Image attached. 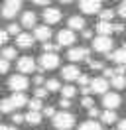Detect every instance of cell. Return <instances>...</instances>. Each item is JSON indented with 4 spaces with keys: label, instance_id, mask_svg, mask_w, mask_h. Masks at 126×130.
<instances>
[{
    "label": "cell",
    "instance_id": "83f0119b",
    "mask_svg": "<svg viewBox=\"0 0 126 130\" xmlns=\"http://www.w3.org/2000/svg\"><path fill=\"white\" fill-rule=\"evenodd\" d=\"M28 106H30V112H39L43 105H41L39 99H32V101H28Z\"/></svg>",
    "mask_w": 126,
    "mask_h": 130
},
{
    "label": "cell",
    "instance_id": "4dcf8cb0",
    "mask_svg": "<svg viewBox=\"0 0 126 130\" xmlns=\"http://www.w3.org/2000/svg\"><path fill=\"white\" fill-rule=\"evenodd\" d=\"M59 49V45L57 43H49V41H45L43 43V53H55Z\"/></svg>",
    "mask_w": 126,
    "mask_h": 130
},
{
    "label": "cell",
    "instance_id": "f35d334b",
    "mask_svg": "<svg viewBox=\"0 0 126 130\" xmlns=\"http://www.w3.org/2000/svg\"><path fill=\"white\" fill-rule=\"evenodd\" d=\"M59 106L63 108V112H67V108L71 106V101H67V99H61V101H59Z\"/></svg>",
    "mask_w": 126,
    "mask_h": 130
},
{
    "label": "cell",
    "instance_id": "8d00e7d4",
    "mask_svg": "<svg viewBox=\"0 0 126 130\" xmlns=\"http://www.w3.org/2000/svg\"><path fill=\"white\" fill-rule=\"evenodd\" d=\"M114 71V75H118V77H124V73H126V65H118L116 69H112Z\"/></svg>",
    "mask_w": 126,
    "mask_h": 130
},
{
    "label": "cell",
    "instance_id": "bcb514c9",
    "mask_svg": "<svg viewBox=\"0 0 126 130\" xmlns=\"http://www.w3.org/2000/svg\"><path fill=\"white\" fill-rule=\"evenodd\" d=\"M89 116H91V118H97V116H99V110H97V108H89Z\"/></svg>",
    "mask_w": 126,
    "mask_h": 130
},
{
    "label": "cell",
    "instance_id": "603a6c76",
    "mask_svg": "<svg viewBox=\"0 0 126 130\" xmlns=\"http://www.w3.org/2000/svg\"><path fill=\"white\" fill-rule=\"evenodd\" d=\"M101 120L104 122V124H112V122H116V112L114 110H104V112L101 114Z\"/></svg>",
    "mask_w": 126,
    "mask_h": 130
},
{
    "label": "cell",
    "instance_id": "484cf974",
    "mask_svg": "<svg viewBox=\"0 0 126 130\" xmlns=\"http://www.w3.org/2000/svg\"><path fill=\"white\" fill-rule=\"evenodd\" d=\"M110 85H112L114 89H124V87H126V77H118V75H114V77L110 79Z\"/></svg>",
    "mask_w": 126,
    "mask_h": 130
},
{
    "label": "cell",
    "instance_id": "ee69618b",
    "mask_svg": "<svg viewBox=\"0 0 126 130\" xmlns=\"http://www.w3.org/2000/svg\"><path fill=\"white\" fill-rule=\"evenodd\" d=\"M89 65H91V69H104V65L101 61H89Z\"/></svg>",
    "mask_w": 126,
    "mask_h": 130
},
{
    "label": "cell",
    "instance_id": "1f68e13d",
    "mask_svg": "<svg viewBox=\"0 0 126 130\" xmlns=\"http://www.w3.org/2000/svg\"><path fill=\"white\" fill-rule=\"evenodd\" d=\"M6 34L8 36H18V34H20V26L18 24H10L6 28Z\"/></svg>",
    "mask_w": 126,
    "mask_h": 130
},
{
    "label": "cell",
    "instance_id": "b9f144b4",
    "mask_svg": "<svg viewBox=\"0 0 126 130\" xmlns=\"http://www.w3.org/2000/svg\"><path fill=\"white\" fill-rule=\"evenodd\" d=\"M118 16H122V18H126V2H122L120 6H118V12H116Z\"/></svg>",
    "mask_w": 126,
    "mask_h": 130
},
{
    "label": "cell",
    "instance_id": "681fc988",
    "mask_svg": "<svg viewBox=\"0 0 126 130\" xmlns=\"http://www.w3.org/2000/svg\"><path fill=\"white\" fill-rule=\"evenodd\" d=\"M83 38H87V40L93 38V32H91V30H83Z\"/></svg>",
    "mask_w": 126,
    "mask_h": 130
},
{
    "label": "cell",
    "instance_id": "8fae6325",
    "mask_svg": "<svg viewBox=\"0 0 126 130\" xmlns=\"http://www.w3.org/2000/svg\"><path fill=\"white\" fill-rule=\"evenodd\" d=\"M89 89H91V93H97V95H104V93H106V89H108V81H104L102 77L91 79V83H89Z\"/></svg>",
    "mask_w": 126,
    "mask_h": 130
},
{
    "label": "cell",
    "instance_id": "ba28073f",
    "mask_svg": "<svg viewBox=\"0 0 126 130\" xmlns=\"http://www.w3.org/2000/svg\"><path fill=\"white\" fill-rule=\"evenodd\" d=\"M67 57L71 61H91L89 59V49L87 47H71L67 51Z\"/></svg>",
    "mask_w": 126,
    "mask_h": 130
},
{
    "label": "cell",
    "instance_id": "44dd1931",
    "mask_svg": "<svg viewBox=\"0 0 126 130\" xmlns=\"http://www.w3.org/2000/svg\"><path fill=\"white\" fill-rule=\"evenodd\" d=\"M0 57L4 59V61H12V59H16L18 57V53H16V47H4L2 49V53H0Z\"/></svg>",
    "mask_w": 126,
    "mask_h": 130
},
{
    "label": "cell",
    "instance_id": "ac0fdd59",
    "mask_svg": "<svg viewBox=\"0 0 126 130\" xmlns=\"http://www.w3.org/2000/svg\"><path fill=\"white\" fill-rule=\"evenodd\" d=\"M36 22H38V16H36V12H32V10H28V12H24L22 14V26L24 28H36Z\"/></svg>",
    "mask_w": 126,
    "mask_h": 130
},
{
    "label": "cell",
    "instance_id": "f1b7e54d",
    "mask_svg": "<svg viewBox=\"0 0 126 130\" xmlns=\"http://www.w3.org/2000/svg\"><path fill=\"white\" fill-rule=\"evenodd\" d=\"M14 110V106L10 103V99H2L0 101V112H12Z\"/></svg>",
    "mask_w": 126,
    "mask_h": 130
},
{
    "label": "cell",
    "instance_id": "d6986e66",
    "mask_svg": "<svg viewBox=\"0 0 126 130\" xmlns=\"http://www.w3.org/2000/svg\"><path fill=\"white\" fill-rule=\"evenodd\" d=\"M10 103L14 108H20V106L28 105V97H26V93H14L12 97H10Z\"/></svg>",
    "mask_w": 126,
    "mask_h": 130
},
{
    "label": "cell",
    "instance_id": "f907efd6",
    "mask_svg": "<svg viewBox=\"0 0 126 130\" xmlns=\"http://www.w3.org/2000/svg\"><path fill=\"white\" fill-rule=\"evenodd\" d=\"M0 130H18V126H2L0 124Z\"/></svg>",
    "mask_w": 126,
    "mask_h": 130
},
{
    "label": "cell",
    "instance_id": "277c9868",
    "mask_svg": "<svg viewBox=\"0 0 126 130\" xmlns=\"http://www.w3.org/2000/svg\"><path fill=\"white\" fill-rule=\"evenodd\" d=\"M16 67H18L20 75H24V73H34V71H36V61H34V57H30V55H22L20 59H18Z\"/></svg>",
    "mask_w": 126,
    "mask_h": 130
},
{
    "label": "cell",
    "instance_id": "60d3db41",
    "mask_svg": "<svg viewBox=\"0 0 126 130\" xmlns=\"http://www.w3.org/2000/svg\"><path fill=\"white\" fill-rule=\"evenodd\" d=\"M12 122H14V126H18V124L24 122V116L22 114H14V116H12Z\"/></svg>",
    "mask_w": 126,
    "mask_h": 130
},
{
    "label": "cell",
    "instance_id": "ffe728a7",
    "mask_svg": "<svg viewBox=\"0 0 126 130\" xmlns=\"http://www.w3.org/2000/svg\"><path fill=\"white\" fill-rule=\"evenodd\" d=\"M97 32H99V36L110 38V34H112V24H110V22H99V24H97Z\"/></svg>",
    "mask_w": 126,
    "mask_h": 130
},
{
    "label": "cell",
    "instance_id": "3957f363",
    "mask_svg": "<svg viewBox=\"0 0 126 130\" xmlns=\"http://www.w3.org/2000/svg\"><path fill=\"white\" fill-rule=\"evenodd\" d=\"M20 10H22V2H18V0H8V2L2 4L0 12H2V16H4V18H14Z\"/></svg>",
    "mask_w": 126,
    "mask_h": 130
},
{
    "label": "cell",
    "instance_id": "9c48e42d",
    "mask_svg": "<svg viewBox=\"0 0 126 130\" xmlns=\"http://www.w3.org/2000/svg\"><path fill=\"white\" fill-rule=\"evenodd\" d=\"M101 8H102L101 2H94V0H83V2H79V10L83 14H99Z\"/></svg>",
    "mask_w": 126,
    "mask_h": 130
},
{
    "label": "cell",
    "instance_id": "816d5d0a",
    "mask_svg": "<svg viewBox=\"0 0 126 130\" xmlns=\"http://www.w3.org/2000/svg\"><path fill=\"white\" fill-rule=\"evenodd\" d=\"M36 6H43V8H47V2H43V0H38V2H36Z\"/></svg>",
    "mask_w": 126,
    "mask_h": 130
},
{
    "label": "cell",
    "instance_id": "c3c4849f",
    "mask_svg": "<svg viewBox=\"0 0 126 130\" xmlns=\"http://www.w3.org/2000/svg\"><path fill=\"white\" fill-rule=\"evenodd\" d=\"M116 130H126V118L118 122V128H116Z\"/></svg>",
    "mask_w": 126,
    "mask_h": 130
},
{
    "label": "cell",
    "instance_id": "d6a6232c",
    "mask_svg": "<svg viewBox=\"0 0 126 130\" xmlns=\"http://www.w3.org/2000/svg\"><path fill=\"white\" fill-rule=\"evenodd\" d=\"M81 105L85 106V108H93L94 106V101L91 97H83V101H81Z\"/></svg>",
    "mask_w": 126,
    "mask_h": 130
},
{
    "label": "cell",
    "instance_id": "7dc6e473",
    "mask_svg": "<svg viewBox=\"0 0 126 130\" xmlns=\"http://www.w3.org/2000/svg\"><path fill=\"white\" fill-rule=\"evenodd\" d=\"M81 93H83V97H91V89L89 87H81Z\"/></svg>",
    "mask_w": 126,
    "mask_h": 130
},
{
    "label": "cell",
    "instance_id": "7402d4cb",
    "mask_svg": "<svg viewBox=\"0 0 126 130\" xmlns=\"http://www.w3.org/2000/svg\"><path fill=\"white\" fill-rule=\"evenodd\" d=\"M59 91H61V95H63L61 99H67V101H71V99L77 95V89H75L73 85H65V87H61Z\"/></svg>",
    "mask_w": 126,
    "mask_h": 130
},
{
    "label": "cell",
    "instance_id": "d590c367",
    "mask_svg": "<svg viewBox=\"0 0 126 130\" xmlns=\"http://www.w3.org/2000/svg\"><path fill=\"white\" fill-rule=\"evenodd\" d=\"M102 75H104L102 79L106 81V79H112V77H114V71H112V69H108V67H104V69H102Z\"/></svg>",
    "mask_w": 126,
    "mask_h": 130
},
{
    "label": "cell",
    "instance_id": "4fadbf2b",
    "mask_svg": "<svg viewBox=\"0 0 126 130\" xmlns=\"http://www.w3.org/2000/svg\"><path fill=\"white\" fill-rule=\"evenodd\" d=\"M73 41H75V32L61 30V32L57 34V45H59V47H63V45H73Z\"/></svg>",
    "mask_w": 126,
    "mask_h": 130
},
{
    "label": "cell",
    "instance_id": "f6af8a7d",
    "mask_svg": "<svg viewBox=\"0 0 126 130\" xmlns=\"http://www.w3.org/2000/svg\"><path fill=\"white\" fill-rule=\"evenodd\" d=\"M34 83H36L38 87H41V85H43V75H36V77H34Z\"/></svg>",
    "mask_w": 126,
    "mask_h": 130
},
{
    "label": "cell",
    "instance_id": "f546056e",
    "mask_svg": "<svg viewBox=\"0 0 126 130\" xmlns=\"http://www.w3.org/2000/svg\"><path fill=\"white\" fill-rule=\"evenodd\" d=\"M99 14H101V22H110L116 12H114V10H101Z\"/></svg>",
    "mask_w": 126,
    "mask_h": 130
},
{
    "label": "cell",
    "instance_id": "836d02e7",
    "mask_svg": "<svg viewBox=\"0 0 126 130\" xmlns=\"http://www.w3.org/2000/svg\"><path fill=\"white\" fill-rule=\"evenodd\" d=\"M34 93H36V97H34V99H39V101H41L43 97H47V91L43 89V87H38V89L34 91Z\"/></svg>",
    "mask_w": 126,
    "mask_h": 130
},
{
    "label": "cell",
    "instance_id": "e0dca14e",
    "mask_svg": "<svg viewBox=\"0 0 126 130\" xmlns=\"http://www.w3.org/2000/svg\"><path fill=\"white\" fill-rule=\"evenodd\" d=\"M67 30H71V32H75V30H83L85 28V18L83 16H71L69 22H67Z\"/></svg>",
    "mask_w": 126,
    "mask_h": 130
},
{
    "label": "cell",
    "instance_id": "7a4b0ae2",
    "mask_svg": "<svg viewBox=\"0 0 126 130\" xmlns=\"http://www.w3.org/2000/svg\"><path fill=\"white\" fill-rule=\"evenodd\" d=\"M8 87L14 91V93H24V91L30 87V81H28V77H26V75L16 73V75H12V77L8 79Z\"/></svg>",
    "mask_w": 126,
    "mask_h": 130
},
{
    "label": "cell",
    "instance_id": "ab89813d",
    "mask_svg": "<svg viewBox=\"0 0 126 130\" xmlns=\"http://www.w3.org/2000/svg\"><path fill=\"white\" fill-rule=\"evenodd\" d=\"M43 114H45V116H49V118H53L55 108H53V106H45V108H43Z\"/></svg>",
    "mask_w": 126,
    "mask_h": 130
},
{
    "label": "cell",
    "instance_id": "7c38bea8",
    "mask_svg": "<svg viewBox=\"0 0 126 130\" xmlns=\"http://www.w3.org/2000/svg\"><path fill=\"white\" fill-rule=\"evenodd\" d=\"M34 40H39V41H49V38H51V28L49 26H36L34 28V36H32Z\"/></svg>",
    "mask_w": 126,
    "mask_h": 130
},
{
    "label": "cell",
    "instance_id": "d4e9b609",
    "mask_svg": "<svg viewBox=\"0 0 126 130\" xmlns=\"http://www.w3.org/2000/svg\"><path fill=\"white\" fill-rule=\"evenodd\" d=\"M79 130H102V126L97 120H85L79 126Z\"/></svg>",
    "mask_w": 126,
    "mask_h": 130
},
{
    "label": "cell",
    "instance_id": "4316f807",
    "mask_svg": "<svg viewBox=\"0 0 126 130\" xmlns=\"http://www.w3.org/2000/svg\"><path fill=\"white\" fill-rule=\"evenodd\" d=\"M43 89H45L47 93H53V91H59V89H61V85H59L57 79H49V81L45 83V87H43Z\"/></svg>",
    "mask_w": 126,
    "mask_h": 130
},
{
    "label": "cell",
    "instance_id": "8992f818",
    "mask_svg": "<svg viewBox=\"0 0 126 130\" xmlns=\"http://www.w3.org/2000/svg\"><path fill=\"white\" fill-rule=\"evenodd\" d=\"M93 49L94 51H101V53H108L112 49V40L106 36H97L93 40Z\"/></svg>",
    "mask_w": 126,
    "mask_h": 130
},
{
    "label": "cell",
    "instance_id": "52a82bcc",
    "mask_svg": "<svg viewBox=\"0 0 126 130\" xmlns=\"http://www.w3.org/2000/svg\"><path fill=\"white\" fill-rule=\"evenodd\" d=\"M120 103H122V99L118 93H104V97H102V105L106 110H116Z\"/></svg>",
    "mask_w": 126,
    "mask_h": 130
},
{
    "label": "cell",
    "instance_id": "5b68a950",
    "mask_svg": "<svg viewBox=\"0 0 126 130\" xmlns=\"http://www.w3.org/2000/svg\"><path fill=\"white\" fill-rule=\"evenodd\" d=\"M59 67V55L57 53H43L39 57V69H55Z\"/></svg>",
    "mask_w": 126,
    "mask_h": 130
},
{
    "label": "cell",
    "instance_id": "7bdbcfd3",
    "mask_svg": "<svg viewBox=\"0 0 126 130\" xmlns=\"http://www.w3.org/2000/svg\"><path fill=\"white\" fill-rule=\"evenodd\" d=\"M8 41V34H6V30H0V45H4Z\"/></svg>",
    "mask_w": 126,
    "mask_h": 130
},
{
    "label": "cell",
    "instance_id": "30bf717a",
    "mask_svg": "<svg viewBox=\"0 0 126 130\" xmlns=\"http://www.w3.org/2000/svg\"><path fill=\"white\" fill-rule=\"evenodd\" d=\"M61 10L59 8H49L47 6L45 10H43V20H45V26H51V24H57L59 20H61Z\"/></svg>",
    "mask_w": 126,
    "mask_h": 130
},
{
    "label": "cell",
    "instance_id": "74e56055",
    "mask_svg": "<svg viewBox=\"0 0 126 130\" xmlns=\"http://www.w3.org/2000/svg\"><path fill=\"white\" fill-rule=\"evenodd\" d=\"M8 69H10V63H8V61H4V59L0 57V73H6Z\"/></svg>",
    "mask_w": 126,
    "mask_h": 130
},
{
    "label": "cell",
    "instance_id": "5bb4252c",
    "mask_svg": "<svg viewBox=\"0 0 126 130\" xmlns=\"http://www.w3.org/2000/svg\"><path fill=\"white\" fill-rule=\"evenodd\" d=\"M79 75H81V71H79L77 65H65L61 69V77L65 81H77Z\"/></svg>",
    "mask_w": 126,
    "mask_h": 130
},
{
    "label": "cell",
    "instance_id": "2e32d148",
    "mask_svg": "<svg viewBox=\"0 0 126 130\" xmlns=\"http://www.w3.org/2000/svg\"><path fill=\"white\" fill-rule=\"evenodd\" d=\"M16 45H18V47H32V45H34L32 34H18V36H16Z\"/></svg>",
    "mask_w": 126,
    "mask_h": 130
},
{
    "label": "cell",
    "instance_id": "e575fe53",
    "mask_svg": "<svg viewBox=\"0 0 126 130\" xmlns=\"http://www.w3.org/2000/svg\"><path fill=\"white\" fill-rule=\"evenodd\" d=\"M79 85H81V87H89V83H91V79H89V77H87V75H79Z\"/></svg>",
    "mask_w": 126,
    "mask_h": 130
},
{
    "label": "cell",
    "instance_id": "cb8c5ba5",
    "mask_svg": "<svg viewBox=\"0 0 126 130\" xmlns=\"http://www.w3.org/2000/svg\"><path fill=\"white\" fill-rule=\"evenodd\" d=\"M24 120L30 122L32 126H38L39 122H41V114H39V112H28L26 116H24Z\"/></svg>",
    "mask_w": 126,
    "mask_h": 130
},
{
    "label": "cell",
    "instance_id": "6da1fadb",
    "mask_svg": "<svg viewBox=\"0 0 126 130\" xmlns=\"http://www.w3.org/2000/svg\"><path fill=\"white\" fill-rule=\"evenodd\" d=\"M51 122H53V126L57 130H71L73 126H75V116L71 112H55L53 118H51Z\"/></svg>",
    "mask_w": 126,
    "mask_h": 130
},
{
    "label": "cell",
    "instance_id": "9a60e30c",
    "mask_svg": "<svg viewBox=\"0 0 126 130\" xmlns=\"http://www.w3.org/2000/svg\"><path fill=\"white\" fill-rule=\"evenodd\" d=\"M106 57H108L110 61L118 63V65H126V51H124L122 47L116 49V51H108V53H106Z\"/></svg>",
    "mask_w": 126,
    "mask_h": 130
}]
</instances>
